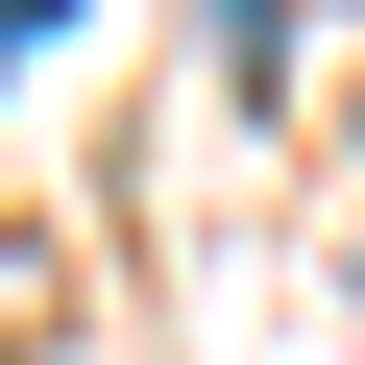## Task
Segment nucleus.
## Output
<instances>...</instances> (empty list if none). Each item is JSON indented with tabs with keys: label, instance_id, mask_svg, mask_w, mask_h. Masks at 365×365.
Wrapping results in <instances>:
<instances>
[{
	"label": "nucleus",
	"instance_id": "nucleus-1",
	"mask_svg": "<svg viewBox=\"0 0 365 365\" xmlns=\"http://www.w3.org/2000/svg\"><path fill=\"white\" fill-rule=\"evenodd\" d=\"M195 25H220V73H244V98H292V0H195Z\"/></svg>",
	"mask_w": 365,
	"mask_h": 365
}]
</instances>
